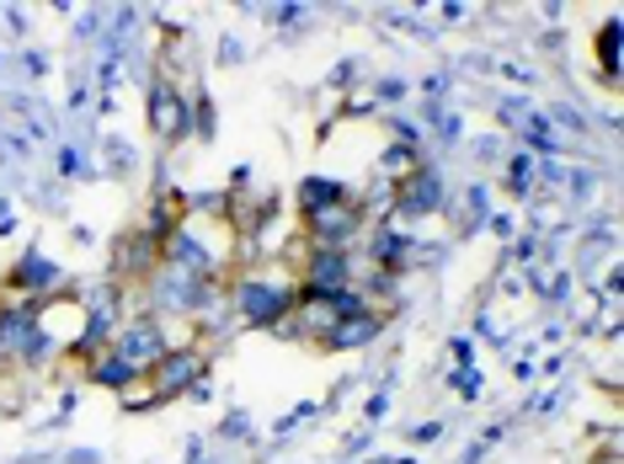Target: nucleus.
I'll list each match as a JSON object with an SVG mask.
<instances>
[{
  "mask_svg": "<svg viewBox=\"0 0 624 464\" xmlns=\"http://www.w3.org/2000/svg\"><path fill=\"white\" fill-rule=\"evenodd\" d=\"M235 304H241V315L246 321H278V315H289V289H278V283H267V278H246L241 283V294H235Z\"/></svg>",
  "mask_w": 624,
  "mask_h": 464,
  "instance_id": "obj_1",
  "label": "nucleus"
},
{
  "mask_svg": "<svg viewBox=\"0 0 624 464\" xmlns=\"http://www.w3.org/2000/svg\"><path fill=\"white\" fill-rule=\"evenodd\" d=\"M155 107H150V118L161 134H182V107H176V91L171 85H155V96H150Z\"/></svg>",
  "mask_w": 624,
  "mask_h": 464,
  "instance_id": "obj_2",
  "label": "nucleus"
},
{
  "mask_svg": "<svg viewBox=\"0 0 624 464\" xmlns=\"http://www.w3.org/2000/svg\"><path fill=\"white\" fill-rule=\"evenodd\" d=\"M432 187H438V182H432V176L421 171V176H412V182H406V193H401V204H406V209H416V213H427V209H432V204H438V193H432Z\"/></svg>",
  "mask_w": 624,
  "mask_h": 464,
  "instance_id": "obj_3",
  "label": "nucleus"
}]
</instances>
